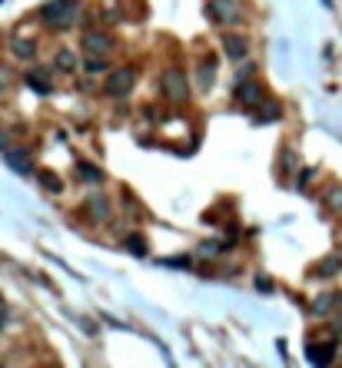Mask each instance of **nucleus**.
Returning a JSON list of instances; mask_svg holds the SVG:
<instances>
[{"instance_id":"1","label":"nucleus","mask_w":342,"mask_h":368,"mask_svg":"<svg viewBox=\"0 0 342 368\" xmlns=\"http://www.w3.org/2000/svg\"><path fill=\"white\" fill-rule=\"evenodd\" d=\"M76 0H50L47 7H40V17H43V24L53 27V30H70L76 20Z\"/></svg>"},{"instance_id":"2","label":"nucleus","mask_w":342,"mask_h":368,"mask_svg":"<svg viewBox=\"0 0 342 368\" xmlns=\"http://www.w3.org/2000/svg\"><path fill=\"white\" fill-rule=\"evenodd\" d=\"M160 93H163L170 103H186L190 100V76L183 73L179 66H170L160 76Z\"/></svg>"},{"instance_id":"3","label":"nucleus","mask_w":342,"mask_h":368,"mask_svg":"<svg viewBox=\"0 0 342 368\" xmlns=\"http://www.w3.org/2000/svg\"><path fill=\"white\" fill-rule=\"evenodd\" d=\"M133 87H137V70H133V66H116V70H110L107 80H103V93H107L110 100L130 97Z\"/></svg>"},{"instance_id":"4","label":"nucleus","mask_w":342,"mask_h":368,"mask_svg":"<svg viewBox=\"0 0 342 368\" xmlns=\"http://www.w3.org/2000/svg\"><path fill=\"white\" fill-rule=\"evenodd\" d=\"M233 100L240 103L242 110H256L259 103L266 100V90H263L259 80H240V83H236V93H233Z\"/></svg>"},{"instance_id":"5","label":"nucleus","mask_w":342,"mask_h":368,"mask_svg":"<svg viewBox=\"0 0 342 368\" xmlns=\"http://www.w3.org/2000/svg\"><path fill=\"white\" fill-rule=\"evenodd\" d=\"M210 20L216 24H240L242 20V0H210Z\"/></svg>"},{"instance_id":"6","label":"nucleus","mask_w":342,"mask_h":368,"mask_svg":"<svg viewBox=\"0 0 342 368\" xmlns=\"http://www.w3.org/2000/svg\"><path fill=\"white\" fill-rule=\"evenodd\" d=\"M80 47H83V53L107 57V53L114 50V37H110L107 30H83V34H80Z\"/></svg>"},{"instance_id":"7","label":"nucleus","mask_w":342,"mask_h":368,"mask_svg":"<svg viewBox=\"0 0 342 368\" xmlns=\"http://www.w3.org/2000/svg\"><path fill=\"white\" fill-rule=\"evenodd\" d=\"M223 50H226L229 60L242 64L249 57V40L242 37V34H223Z\"/></svg>"},{"instance_id":"8","label":"nucleus","mask_w":342,"mask_h":368,"mask_svg":"<svg viewBox=\"0 0 342 368\" xmlns=\"http://www.w3.org/2000/svg\"><path fill=\"white\" fill-rule=\"evenodd\" d=\"M336 348H339L336 342H326V345L309 342V345H306V358H309L313 365H329L332 358H336Z\"/></svg>"},{"instance_id":"9","label":"nucleus","mask_w":342,"mask_h":368,"mask_svg":"<svg viewBox=\"0 0 342 368\" xmlns=\"http://www.w3.org/2000/svg\"><path fill=\"white\" fill-rule=\"evenodd\" d=\"M11 53L17 57V60L30 64V60H37V43H34L30 37H20V34H13V37H11Z\"/></svg>"},{"instance_id":"10","label":"nucleus","mask_w":342,"mask_h":368,"mask_svg":"<svg viewBox=\"0 0 342 368\" xmlns=\"http://www.w3.org/2000/svg\"><path fill=\"white\" fill-rule=\"evenodd\" d=\"M83 206L90 209L93 222H107V219H110V199H107V196H100V192H93V196H90Z\"/></svg>"},{"instance_id":"11","label":"nucleus","mask_w":342,"mask_h":368,"mask_svg":"<svg viewBox=\"0 0 342 368\" xmlns=\"http://www.w3.org/2000/svg\"><path fill=\"white\" fill-rule=\"evenodd\" d=\"M27 87H34V90H37V93H43V97H47V93H50V90H53V83H50V73H47L43 66H34V70L27 73Z\"/></svg>"},{"instance_id":"12","label":"nucleus","mask_w":342,"mask_h":368,"mask_svg":"<svg viewBox=\"0 0 342 368\" xmlns=\"http://www.w3.org/2000/svg\"><path fill=\"white\" fill-rule=\"evenodd\" d=\"M37 183L43 186L47 192H53V196H60L64 192V179L57 176V173H50V169H40L37 173Z\"/></svg>"},{"instance_id":"13","label":"nucleus","mask_w":342,"mask_h":368,"mask_svg":"<svg viewBox=\"0 0 342 368\" xmlns=\"http://www.w3.org/2000/svg\"><path fill=\"white\" fill-rule=\"evenodd\" d=\"M339 269H342V259H339V255H329V259H322V262H319L313 276H319V279H332V276H339Z\"/></svg>"},{"instance_id":"14","label":"nucleus","mask_w":342,"mask_h":368,"mask_svg":"<svg viewBox=\"0 0 342 368\" xmlns=\"http://www.w3.org/2000/svg\"><path fill=\"white\" fill-rule=\"evenodd\" d=\"M216 80V60H206V64H200V70H196V83H200V90H210Z\"/></svg>"},{"instance_id":"15","label":"nucleus","mask_w":342,"mask_h":368,"mask_svg":"<svg viewBox=\"0 0 342 368\" xmlns=\"http://www.w3.org/2000/svg\"><path fill=\"white\" fill-rule=\"evenodd\" d=\"M256 110H259L256 123H273V120H279V116H282V106H279V103H266V100H263Z\"/></svg>"},{"instance_id":"16","label":"nucleus","mask_w":342,"mask_h":368,"mask_svg":"<svg viewBox=\"0 0 342 368\" xmlns=\"http://www.w3.org/2000/svg\"><path fill=\"white\" fill-rule=\"evenodd\" d=\"M7 160H11V166L17 169V173H30L34 166H30V156H27V150H7Z\"/></svg>"},{"instance_id":"17","label":"nucleus","mask_w":342,"mask_h":368,"mask_svg":"<svg viewBox=\"0 0 342 368\" xmlns=\"http://www.w3.org/2000/svg\"><path fill=\"white\" fill-rule=\"evenodd\" d=\"M53 66H57L60 73H74V70H76V57L70 50H57V53H53Z\"/></svg>"},{"instance_id":"18","label":"nucleus","mask_w":342,"mask_h":368,"mask_svg":"<svg viewBox=\"0 0 342 368\" xmlns=\"http://www.w3.org/2000/svg\"><path fill=\"white\" fill-rule=\"evenodd\" d=\"M76 176L83 179V183H103V169H97L93 163H76Z\"/></svg>"},{"instance_id":"19","label":"nucleus","mask_w":342,"mask_h":368,"mask_svg":"<svg viewBox=\"0 0 342 368\" xmlns=\"http://www.w3.org/2000/svg\"><path fill=\"white\" fill-rule=\"evenodd\" d=\"M336 305H339V295H319L313 302V316H329Z\"/></svg>"},{"instance_id":"20","label":"nucleus","mask_w":342,"mask_h":368,"mask_svg":"<svg viewBox=\"0 0 342 368\" xmlns=\"http://www.w3.org/2000/svg\"><path fill=\"white\" fill-rule=\"evenodd\" d=\"M83 66H87V73H110V60L97 57V53H90L87 60H83Z\"/></svg>"},{"instance_id":"21","label":"nucleus","mask_w":342,"mask_h":368,"mask_svg":"<svg viewBox=\"0 0 342 368\" xmlns=\"http://www.w3.org/2000/svg\"><path fill=\"white\" fill-rule=\"evenodd\" d=\"M123 246H127V253H133V255H146V239H143V236H127Z\"/></svg>"},{"instance_id":"22","label":"nucleus","mask_w":342,"mask_h":368,"mask_svg":"<svg viewBox=\"0 0 342 368\" xmlns=\"http://www.w3.org/2000/svg\"><path fill=\"white\" fill-rule=\"evenodd\" d=\"M279 169H282V176H289L292 169H296V153H292V150L279 153Z\"/></svg>"},{"instance_id":"23","label":"nucleus","mask_w":342,"mask_h":368,"mask_svg":"<svg viewBox=\"0 0 342 368\" xmlns=\"http://www.w3.org/2000/svg\"><path fill=\"white\" fill-rule=\"evenodd\" d=\"M256 289H259V292H273L276 285H273V279H266V276H259V279H256Z\"/></svg>"},{"instance_id":"24","label":"nucleus","mask_w":342,"mask_h":368,"mask_svg":"<svg viewBox=\"0 0 342 368\" xmlns=\"http://www.w3.org/2000/svg\"><path fill=\"white\" fill-rule=\"evenodd\" d=\"M329 203L336 206V209H342V190H332V196H329Z\"/></svg>"},{"instance_id":"25","label":"nucleus","mask_w":342,"mask_h":368,"mask_svg":"<svg viewBox=\"0 0 342 368\" xmlns=\"http://www.w3.org/2000/svg\"><path fill=\"white\" fill-rule=\"evenodd\" d=\"M7 83H11V73H7V70H0V93L7 90Z\"/></svg>"},{"instance_id":"26","label":"nucleus","mask_w":342,"mask_h":368,"mask_svg":"<svg viewBox=\"0 0 342 368\" xmlns=\"http://www.w3.org/2000/svg\"><path fill=\"white\" fill-rule=\"evenodd\" d=\"M0 150H11V136H7V133L0 136Z\"/></svg>"},{"instance_id":"27","label":"nucleus","mask_w":342,"mask_h":368,"mask_svg":"<svg viewBox=\"0 0 342 368\" xmlns=\"http://www.w3.org/2000/svg\"><path fill=\"white\" fill-rule=\"evenodd\" d=\"M7 329V312H4V309H0V332Z\"/></svg>"},{"instance_id":"28","label":"nucleus","mask_w":342,"mask_h":368,"mask_svg":"<svg viewBox=\"0 0 342 368\" xmlns=\"http://www.w3.org/2000/svg\"><path fill=\"white\" fill-rule=\"evenodd\" d=\"M322 3H326V7H332V0H322Z\"/></svg>"}]
</instances>
